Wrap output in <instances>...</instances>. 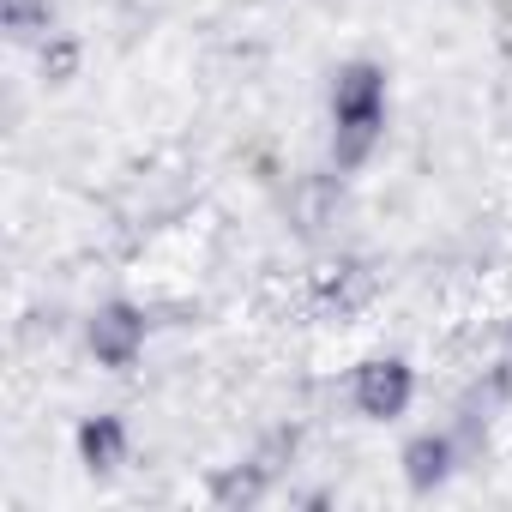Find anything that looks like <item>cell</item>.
Masks as SVG:
<instances>
[{
	"label": "cell",
	"instance_id": "obj_3",
	"mask_svg": "<svg viewBox=\"0 0 512 512\" xmlns=\"http://www.w3.org/2000/svg\"><path fill=\"white\" fill-rule=\"evenodd\" d=\"M356 404L368 416H398L410 404V368L404 362H368L356 374Z\"/></svg>",
	"mask_w": 512,
	"mask_h": 512
},
{
	"label": "cell",
	"instance_id": "obj_2",
	"mask_svg": "<svg viewBox=\"0 0 512 512\" xmlns=\"http://www.w3.org/2000/svg\"><path fill=\"white\" fill-rule=\"evenodd\" d=\"M139 344H145V320H139L133 308H103V314L91 320V350H97L109 368H127V362L139 356Z\"/></svg>",
	"mask_w": 512,
	"mask_h": 512
},
{
	"label": "cell",
	"instance_id": "obj_5",
	"mask_svg": "<svg viewBox=\"0 0 512 512\" xmlns=\"http://www.w3.org/2000/svg\"><path fill=\"white\" fill-rule=\"evenodd\" d=\"M0 13H7V31H13V37L49 31V0H0Z\"/></svg>",
	"mask_w": 512,
	"mask_h": 512
},
{
	"label": "cell",
	"instance_id": "obj_1",
	"mask_svg": "<svg viewBox=\"0 0 512 512\" xmlns=\"http://www.w3.org/2000/svg\"><path fill=\"white\" fill-rule=\"evenodd\" d=\"M332 109H338V157L356 163L374 133H380V115H386V79L374 67H350L338 73V91H332Z\"/></svg>",
	"mask_w": 512,
	"mask_h": 512
},
{
	"label": "cell",
	"instance_id": "obj_4",
	"mask_svg": "<svg viewBox=\"0 0 512 512\" xmlns=\"http://www.w3.org/2000/svg\"><path fill=\"white\" fill-rule=\"evenodd\" d=\"M79 452H85V464H91V470H109V464H121V422H115V416H97V422H85V434H79Z\"/></svg>",
	"mask_w": 512,
	"mask_h": 512
},
{
	"label": "cell",
	"instance_id": "obj_6",
	"mask_svg": "<svg viewBox=\"0 0 512 512\" xmlns=\"http://www.w3.org/2000/svg\"><path fill=\"white\" fill-rule=\"evenodd\" d=\"M446 470V446L440 440H416L410 446V482H434Z\"/></svg>",
	"mask_w": 512,
	"mask_h": 512
}]
</instances>
